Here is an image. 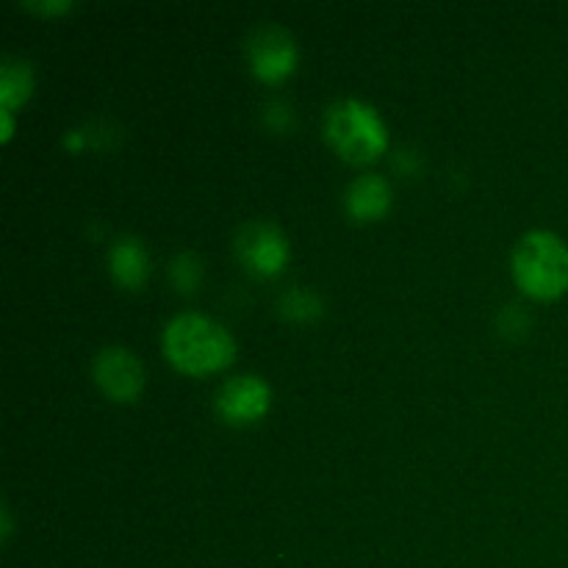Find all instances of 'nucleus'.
Segmentation results:
<instances>
[{"label":"nucleus","mask_w":568,"mask_h":568,"mask_svg":"<svg viewBox=\"0 0 568 568\" xmlns=\"http://www.w3.org/2000/svg\"><path fill=\"white\" fill-rule=\"evenodd\" d=\"M170 281L181 294H192L203 281V266L192 253H181L170 264Z\"/></svg>","instance_id":"obj_12"},{"label":"nucleus","mask_w":568,"mask_h":568,"mask_svg":"<svg viewBox=\"0 0 568 568\" xmlns=\"http://www.w3.org/2000/svg\"><path fill=\"white\" fill-rule=\"evenodd\" d=\"M236 255L253 275L277 277L288 264V242L281 227L270 222H250L239 231Z\"/></svg>","instance_id":"obj_5"},{"label":"nucleus","mask_w":568,"mask_h":568,"mask_svg":"<svg viewBox=\"0 0 568 568\" xmlns=\"http://www.w3.org/2000/svg\"><path fill=\"white\" fill-rule=\"evenodd\" d=\"M250 70L261 83H281L297 70V44L281 26H264L247 42Z\"/></svg>","instance_id":"obj_4"},{"label":"nucleus","mask_w":568,"mask_h":568,"mask_svg":"<svg viewBox=\"0 0 568 568\" xmlns=\"http://www.w3.org/2000/svg\"><path fill=\"white\" fill-rule=\"evenodd\" d=\"M281 314L292 322H311L322 314V303L314 292L294 286L281 297Z\"/></svg>","instance_id":"obj_11"},{"label":"nucleus","mask_w":568,"mask_h":568,"mask_svg":"<svg viewBox=\"0 0 568 568\" xmlns=\"http://www.w3.org/2000/svg\"><path fill=\"white\" fill-rule=\"evenodd\" d=\"M94 383L114 403H136L144 388V366L125 347L100 349L92 366Z\"/></svg>","instance_id":"obj_6"},{"label":"nucleus","mask_w":568,"mask_h":568,"mask_svg":"<svg viewBox=\"0 0 568 568\" xmlns=\"http://www.w3.org/2000/svg\"><path fill=\"white\" fill-rule=\"evenodd\" d=\"M28 9L37 11V14L50 17V14H67V11L72 9V3H64V0H61V3H28Z\"/></svg>","instance_id":"obj_13"},{"label":"nucleus","mask_w":568,"mask_h":568,"mask_svg":"<svg viewBox=\"0 0 568 568\" xmlns=\"http://www.w3.org/2000/svg\"><path fill=\"white\" fill-rule=\"evenodd\" d=\"M272 388L258 375H236L216 394V414L227 425H253L270 414Z\"/></svg>","instance_id":"obj_7"},{"label":"nucleus","mask_w":568,"mask_h":568,"mask_svg":"<svg viewBox=\"0 0 568 568\" xmlns=\"http://www.w3.org/2000/svg\"><path fill=\"white\" fill-rule=\"evenodd\" d=\"M325 139L349 164H372L388 150V128L375 105L344 98L327 109Z\"/></svg>","instance_id":"obj_3"},{"label":"nucleus","mask_w":568,"mask_h":568,"mask_svg":"<svg viewBox=\"0 0 568 568\" xmlns=\"http://www.w3.org/2000/svg\"><path fill=\"white\" fill-rule=\"evenodd\" d=\"M166 361L181 375L203 377L227 369L236 361V342L220 322L203 314H178L161 336Z\"/></svg>","instance_id":"obj_1"},{"label":"nucleus","mask_w":568,"mask_h":568,"mask_svg":"<svg viewBox=\"0 0 568 568\" xmlns=\"http://www.w3.org/2000/svg\"><path fill=\"white\" fill-rule=\"evenodd\" d=\"M33 92V70L26 61L9 59L0 70V105L9 111L20 109Z\"/></svg>","instance_id":"obj_10"},{"label":"nucleus","mask_w":568,"mask_h":568,"mask_svg":"<svg viewBox=\"0 0 568 568\" xmlns=\"http://www.w3.org/2000/svg\"><path fill=\"white\" fill-rule=\"evenodd\" d=\"M516 286L521 294L552 303L568 294V244L552 231H530L516 244L510 258Z\"/></svg>","instance_id":"obj_2"},{"label":"nucleus","mask_w":568,"mask_h":568,"mask_svg":"<svg viewBox=\"0 0 568 568\" xmlns=\"http://www.w3.org/2000/svg\"><path fill=\"white\" fill-rule=\"evenodd\" d=\"M14 111H9V109H0V120H3V142H11V136H14Z\"/></svg>","instance_id":"obj_14"},{"label":"nucleus","mask_w":568,"mask_h":568,"mask_svg":"<svg viewBox=\"0 0 568 568\" xmlns=\"http://www.w3.org/2000/svg\"><path fill=\"white\" fill-rule=\"evenodd\" d=\"M109 264L114 281L125 288H142L150 275L148 250H144V244L139 239L131 236L114 242V247L109 253Z\"/></svg>","instance_id":"obj_9"},{"label":"nucleus","mask_w":568,"mask_h":568,"mask_svg":"<svg viewBox=\"0 0 568 568\" xmlns=\"http://www.w3.org/2000/svg\"><path fill=\"white\" fill-rule=\"evenodd\" d=\"M344 209L355 222L383 220L392 209V186L381 175H361L344 194Z\"/></svg>","instance_id":"obj_8"}]
</instances>
